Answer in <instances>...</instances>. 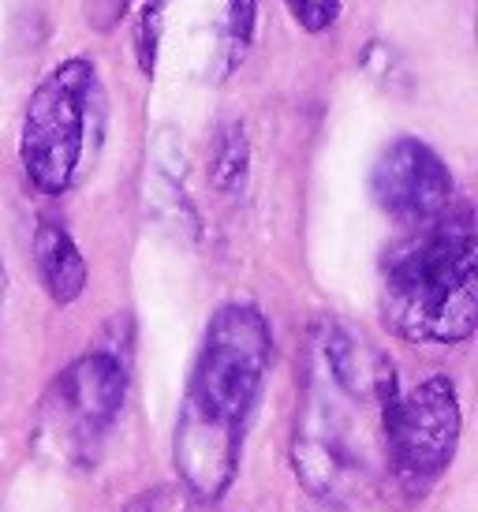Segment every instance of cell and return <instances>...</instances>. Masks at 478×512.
Masks as SVG:
<instances>
[{
	"instance_id": "9c48e42d",
	"label": "cell",
	"mask_w": 478,
	"mask_h": 512,
	"mask_svg": "<svg viewBox=\"0 0 478 512\" xmlns=\"http://www.w3.org/2000/svg\"><path fill=\"white\" fill-rule=\"evenodd\" d=\"M210 176L221 191H236V187L243 184V176H247V139H243V128H239V124H228V128L217 135L213 154H210Z\"/></svg>"
},
{
	"instance_id": "4fadbf2b",
	"label": "cell",
	"mask_w": 478,
	"mask_h": 512,
	"mask_svg": "<svg viewBox=\"0 0 478 512\" xmlns=\"http://www.w3.org/2000/svg\"><path fill=\"white\" fill-rule=\"evenodd\" d=\"M127 8V0H98V23H113V19H120Z\"/></svg>"
},
{
	"instance_id": "277c9868",
	"label": "cell",
	"mask_w": 478,
	"mask_h": 512,
	"mask_svg": "<svg viewBox=\"0 0 478 512\" xmlns=\"http://www.w3.org/2000/svg\"><path fill=\"white\" fill-rule=\"evenodd\" d=\"M460 400L456 385L449 378H426L408 393H396L381 408V438H385V456L393 464L400 483L430 486L441 479V471L452 464L456 445H460Z\"/></svg>"
},
{
	"instance_id": "5b68a950",
	"label": "cell",
	"mask_w": 478,
	"mask_h": 512,
	"mask_svg": "<svg viewBox=\"0 0 478 512\" xmlns=\"http://www.w3.org/2000/svg\"><path fill=\"white\" fill-rule=\"evenodd\" d=\"M124 367L109 352L79 356L60 374L45 400V430L57 438L60 453L86 460L109 434L124 408Z\"/></svg>"
},
{
	"instance_id": "3957f363",
	"label": "cell",
	"mask_w": 478,
	"mask_h": 512,
	"mask_svg": "<svg viewBox=\"0 0 478 512\" xmlns=\"http://www.w3.org/2000/svg\"><path fill=\"white\" fill-rule=\"evenodd\" d=\"M101 124L98 72L86 57H71L45 75L30 94L23 131H19V161L27 180L42 195H64L86 161L90 135Z\"/></svg>"
},
{
	"instance_id": "8992f818",
	"label": "cell",
	"mask_w": 478,
	"mask_h": 512,
	"mask_svg": "<svg viewBox=\"0 0 478 512\" xmlns=\"http://www.w3.org/2000/svg\"><path fill=\"white\" fill-rule=\"evenodd\" d=\"M370 195L385 214L408 228L434 221L456 202L449 165L422 139H396L378 154L370 172Z\"/></svg>"
},
{
	"instance_id": "8fae6325",
	"label": "cell",
	"mask_w": 478,
	"mask_h": 512,
	"mask_svg": "<svg viewBox=\"0 0 478 512\" xmlns=\"http://www.w3.org/2000/svg\"><path fill=\"white\" fill-rule=\"evenodd\" d=\"M127 512H210V501L191 494L187 486H154L127 505Z\"/></svg>"
},
{
	"instance_id": "6da1fadb",
	"label": "cell",
	"mask_w": 478,
	"mask_h": 512,
	"mask_svg": "<svg viewBox=\"0 0 478 512\" xmlns=\"http://www.w3.org/2000/svg\"><path fill=\"white\" fill-rule=\"evenodd\" d=\"M269 359L273 333L258 307L225 303L210 318L172 438L180 483L202 501H217L236 479L247 419L258 404Z\"/></svg>"
},
{
	"instance_id": "ba28073f",
	"label": "cell",
	"mask_w": 478,
	"mask_h": 512,
	"mask_svg": "<svg viewBox=\"0 0 478 512\" xmlns=\"http://www.w3.org/2000/svg\"><path fill=\"white\" fill-rule=\"evenodd\" d=\"M254 42V0H225V19H221V75H232L247 60V49Z\"/></svg>"
},
{
	"instance_id": "30bf717a",
	"label": "cell",
	"mask_w": 478,
	"mask_h": 512,
	"mask_svg": "<svg viewBox=\"0 0 478 512\" xmlns=\"http://www.w3.org/2000/svg\"><path fill=\"white\" fill-rule=\"evenodd\" d=\"M165 4L169 0H142L139 27H135V57L146 75H154L157 45H161V27H165Z\"/></svg>"
},
{
	"instance_id": "52a82bcc",
	"label": "cell",
	"mask_w": 478,
	"mask_h": 512,
	"mask_svg": "<svg viewBox=\"0 0 478 512\" xmlns=\"http://www.w3.org/2000/svg\"><path fill=\"white\" fill-rule=\"evenodd\" d=\"M34 262H38V277H42L53 303L68 307L83 296L86 262L75 240H71V232L60 221H49V217L38 221V228H34Z\"/></svg>"
},
{
	"instance_id": "7a4b0ae2",
	"label": "cell",
	"mask_w": 478,
	"mask_h": 512,
	"mask_svg": "<svg viewBox=\"0 0 478 512\" xmlns=\"http://www.w3.org/2000/svg\"><path fill=\"white\" fill-rule=\"evenodd\" d=\"M381 311L415 344H464L478 326V247L464 202L389 247L381 266Z\"/></svg>"
},
{
	"instance_id": "7c38bea8",
	"label": "cell",
	"mask_w": 478,
	"mask_h": 512,
	"mask_svg": "<svg viewBox=\"0 0 478 512\" xmlns=\"http://www.w3.org/2000/svg\"><path fill=\"white\" fill-rule=\"evenodd\" d=\"M299 27L310 34H322L340 19V0H284Z\"/></svg>"
}]
</instances>
